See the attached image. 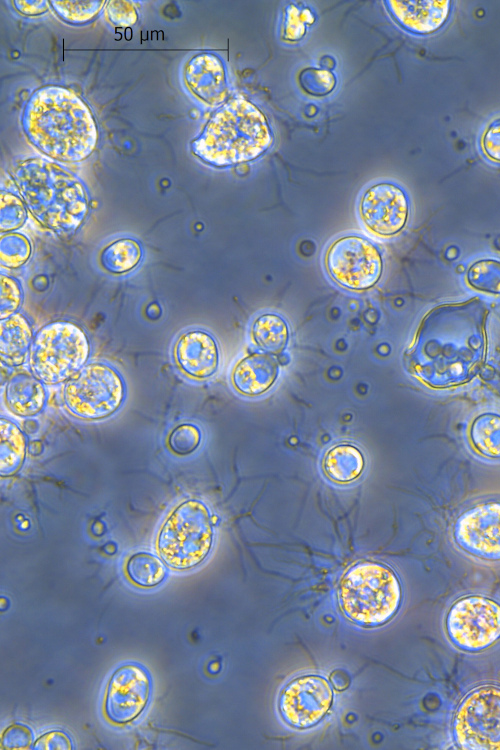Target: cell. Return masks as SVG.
<instances>
[{"label": "cell", "instance_id": "obj_1", "mask_svg": "<svg viewBox=\"0 0 500 750\" xmlns=\"http://www.w3.org/2000/svg\"><path fill=\"white\" fill-rule=\"evenodd\" d=\"M488 314L486 303L476 297L429 310L407 352L412 372L435 388L471 380L485 361Z\"/></svg>", "mask_w": 500, "mask_h": 750}, {"label": "cell", "instance_id": "obj_2", "mask_svg": "<svg viewBox=\"0 0 500 750\" xmlns=\"http://www.w3.org/2000/svg\"><path fill=\"white\" fill-rule=\"evenodd\" d=\"M28 140L52 159L78 162L86 159L98 140L91 109L76 93L48 85L29 98L22 115Z\"/></svg>", "mask_w": 500, "mask_h": 750}, {"label": "cell", "instance_id": "obj_3", "mask_svg": "<svg viewBox=\"0 0 500 750\" xmlns=\"http://www.w3.org/2000/svg\"><path fill=\"white\" fill-rule=\"evenodd\" d=\"M10 173L26 207L45 228L68 238L82 225L88 196L73 173L42 158L16 159Z\"/></svg>", "mask_w": 500, "mask_h": 750}, {"label": "cell", "instance_id": "obj_4", "mask_svg": "<svg viewBox=\"0 0 500 750\" xmlns=\"http://www.w3.org/2000/svg\"><path fill=\"white\" fill-rule=\"evenodd\" d=\"M266 116L252 102L236 97L214 112L191 150L203 162L226 167L254 160L273 143Z\"/></svg>", "mask_w": 500, "mask_h": 750}, {"label": "cell", "instance_id": "obj_5", "mask_svg": "<svg viewBox=\"0 0 500 750\" xmlns=\"http://www.w3.org/2000/svg\"><path fill=\"white\" fill-rule=\"evenodd\" d=\"M402 587L395 571L386 564L364 561L353 565L338 589L343 614L360 626L377 627L389 622L402 603Z\"/></svg>", "mask_w": 500, "mask_h": 750}, {"label": "cell", "instance_id": "obj_6", "mask_svg": "<svg viewBox=\"0 0 500 750\" xmlns=\"http://www.w3.org/2000/svg\"><path fill=\"white\" fill-rule=\"evenodd\" d=\"M213 525L204 502L182 501L167 516L157 536L156 547L163 562L175 570H188L201 564L213 546Z\"/></svg>", "mask_w": 500, "mask_h": 750}, {"label": "cell", "instance_id": "obj_7", "mask_svg": "<svg viewBox=\"0 0 500 750\" xmlns=\"http://www.w3.org/2000/svg\"><path fill=\"white\" fill-rule=\"evenodd\" d=\"M90 355L87 334L69 321H55L35 335L28 356L30 372L41 382H66L83 368Z\"/></svg>", "mask_w": 500, "mask_h": 750}, {"label": "cell", "instance_id": "obj_8", "mask_svg": "<svg viewBox=\"0 0 500 750\" xmlns=\"http://www.w3.org/2000/svg\"><path fill=\"white\" fill-rule=\"evenodd\" d=\"M125 382L111 365L87 363L63 387L65 408L74 417L86 421L105 419L123 404Z\"/></svg>", "mask_w": 500, "mask_h": 750}, {"label": "cell", "instance_id": "obj_9", "mask_svg": "<svg viewBox=\"0 0 500 750\" xmlns=\"http://www.w3.org/2000/svg\"><path fill=\"white\" fill-rule=\"evenodd\" d=\"M453 735L465 750H500V687L482 685L461 701L453 718Z\"/></svg>", "mask_w": 500, "mask_h": 750}, {"label": "cell", "instance_id": "obj_10", "mask_svg": "<svg viewBox=\"0 0 500 750\" xmlns=\"http://www.w3.org/2000/svg\"><path fill=\"white\" fill-rule=\"evenodd\" d=\"M445 628L460 650L484 651L500 640V603L483 595L459 598L447 612Z\"/></svg>", "mask_w": 500, "mask_h": 750}, {"label": "cell", "instance_id": "obj_11", "mask_svg": "<svg viewBox=\"0 0 500 750\" xmlns=\"http://www.w3.org/2000/svg\"><path fill=\"white\" fill-rule=\"evenodd\" d=\"M324 260L330 278L347 290H368L382 275L383 261L378 248L358 235L336 239L327 248Z\"/></svg>", "mask_w": 500, "mask_h": 750}, {"label": "cell", "instance_id": "obj_12", "mask_svg": "<svg viewBox=\"0 0 500 750\" xmlns=\"http://www.w3.org/2000/svg\"><path fill=\"white\" fill-rule=\"evenodd\" d=\"M333 703L329 681L316 674L302 675L286 684L279 697V712L291 727L306 729L316 725Z\"/></svg>", "mask_w": 500, "mask_h": 750}, {"label": "cell", "instance_id": "obj_13", "mask_svg": "<svg viewBox=\"0 0 500 750\" xmlns=\"http://www.w3.org/2000/svg\"><path fill=\"white\" fill-rule=\"evenodd\" d=\"M409 200L405 191L390 182L376 183L365 190L359 205V216L374 235L391 237L401 232L409 217Z\"/></svg>", "mask_w": 500, "mask_h": 750}, {"label": "cell", "instance_id": "obj_14", "mask_svg": "<svg viewBox=\"0 0 500 750\" xmlns=\"http://www.w3.org/2000/svg\"><path fill=\"white\" fill-rule=\"evenodd\" d=\"M456 544L475 557L500 560V502H487L465 511L457 519Z\"/></svg>", "mask_w": 500, "mask_h": 750}, {"label": "cell", "instance_id": "obj_15", "mask_svg": "<svg viewBox=\"0 0 500 750\" xmlns=\"http://www.w3.org/2000/svg\"><path fill=\"white\" fill-rule=\"evenodd\" d=\"M151 692L148 672L136 664L118 668L110 678L104 709L110 721L125 724L145 709Z\"/></svg>", "mask_w": 500, "mask_h": 750}, {"label": "cell", "instance_id": "obj_16", "mask_svg": "<svg viewBox=\"0 0 500 750\" xmlns=\"http://www.w3.org/2000/svg\"><path fill=\"white\" fill-rule=\"evenodd\" d=\"M173 354L178 368L193 379L210 378L219 366L218 344L210 333L201 329H191L180 334Z\"/></svg>", "mask_w": 500, "mask_h": 750}, {"label": "cell", "instance_id": "obj_17", "mask_svg": "<svg viewBox=\"0 0 500 750\" xmlns=\"http://www.w3.org/2000/svg\"><path fill=\"white\" fill-rule=\"evenodd\" d=\"M184 80L190 92L210 107L220 106L228 97L225 66L213 53L194 55L185 66Z\"/></svg>", "mask_w": 500, "mask_h": 750}, {"label": "cell", "instance_id": "obj_18", "mask_svg": "<svg viewBox=\"0 0 500 750\" xmlns=\"http://www.w3.org/2000/svg\"><path fill=\"white\" fill-rule=\"evenodd\" d=\"M391 18L406 32L426 36L440 30L449 19L451 1H385Z\"/></svg>", "mask_w": 500, "mask_h": 750}, {"label": "cell", "instance_id": "obj_19", "mask_svg": "<svg viewBox=\"0 0 500 750\" xmlns=\"http://www.w3.org/2000/svg\"><path fill=\"white\" fill-rule=\"evenodd\" d=\"M277 376L278 362L272 354L253 353L235 365L231 373V382L241 394L258 396L273 386Z\"/></svg>", "mask_w": 500, "mask_h": 750}, {"label": "cell", "instance_id": "obj_20", "mask_svg": "<svg viewBox=\"0 0 500 750\" xmlns=\"http://www.w3.org/2000/svg\"><path fill=\"white\" fill-rule=\"evenodd\" d=\"M32 372L19 371L6 383L4 400L16 415L30 417L38 414L46 402V390Z\"/></svg>", "mask_w": 500, "mask_h": 750}, {"label": "cell", "instance_id": "obj_21", "mask_svg": "<svg viewBox=\"0 0 500 750\" xmlns=\"http://www.w3.org/2000/svg\"><path fill=\"white\" fill-rule=\"evenodd\" d=\"M33 331L28 319L15 313L0 322L1 363L9 367L21 366L29 356Z\"/></svg>", "mask_w": 500, "mask_h": 750}, {"label": "cell", "instance_id": "obj_22", "mask_svg": "<svg viewBox=\"0 0 500 750\" xmlns=\"http://www.w3.org/2000/svg\"><path fill=\"white\" fill-rule=\"evenodd\" d=\"M322 468L331 481L346 484L360 477L365 468V458L360 449L352 444H336L325 452Z\"/></svg>", "mask_w": 500, "mask_h": 750}, {"label": "cell", "instance_id": "obj_23", "mask_svg": "<svg viewBox=\"0 0 500 750\" xmlns=\"http://www.w3.org/2000/svg\"><path fill=\"white\" fill-rule=\"evenodd\" d=\"M28 445L21 428L7 418L0 419V475L9 477L22 467Z\"/></svg>", "mask_w": 500, "mask_h": 750}, {"label": "cell", "instance_id": "obj_24", "mask_svg": "<svg viewBox=\"0 0 500 750\" xmlns=\"http://www.w3.org/2000/svg\"><path fill=\"white\" fill-rule=\"evenodd\" d=\"M140 243L129 237L119 238L106 245L100 252V266L114 275L126 274L134 270L142 260Z\"/></svg>", "mask_w": 500, "mask_h": 750}, {"label": "cell", "instance_id": "obj_25", "mask_svg": "<svg viewBox=\"0 0 500 750\" xmlns=\"http://www.w3.org/2000/svg\"><path fill=\"white\" fill-rule=\"evenodd\" d=\"M289 327L284 318L275 313L259 315L251 326L254 343L265 353H281L289 340Z\"/></svg>", "mask_w": 500, "mask_h": 750}, {"label": "cell", "instance_id": "obj_26", "mask_svg": "<svg viewBox=\"0 0 500 750\" xmlns=\"http://www.w3.org/2000/svg\"><path fill=\"white\" fill-rule=\"evenodd\" d=\"M469 438L479 454L500 458V416L492 413L478 416L471 425Z\"/></svg>", "mask_w": 500, "mask_h": 750}, {"label": "cell", "instance_id": "obj_27", "mask_svg": "<svg viewBox=\"0 0 500 750\" xmlns=\"http://www.w3.org/2000/svg\"><path fill=\"white\" fill-rule=\"evenodd\" d=\"M162 559L148 552H137L131 555L125 564L129 579L141 587H154L166 576V567Z\"/></svg>", "mask_w": 500, "mask_h": 750}, {"label": "cell", "instance_id": "obj_28", "mask_svg": "<svg viewBox=\"0 0 500 750\" xmlns=\"http://www.w3.org/2000/svg\"><path fill=\"white\" fill-rule=\"evenodd\" d=\"M466 280L476 290L500 294V261L481 259L474 262L467 270Z\"/></svg>", "mask_w": 500, "mask_h": 750}, {"label": "cell", "instance_id": "obj_29", "mask_svg": "<svg viewBox=\"0 0 500 750\" xmlns=\"http://www.w3.org/2000/svg\"><path fill=\"white\" fill-rule=\"evenodd\" d=\"M315 14L308 6L290 3L285 7L282 22V38L287 42H297L303 38L307 29L315 22Z\"/></svg>", "mask_w": 500, "mask_h": 750}, {"label": "cell", "instance_id": "obj_30", "mask_svg": "<svg viewBox=\"0 0 500 750\" xmlns=\"http://www.w3.org/2000/svg\"><path fill=\"white\" fill-rule=\"evenodd\" d=\"M31 253L32 246L25 235L9 232L1 236L0 263L3 267L19 268L29 260Z\"/></svg>", "mask_w": 500, "mask_h": 750}, {"label": "cell", "instance_id": "obj_31", "mask_svg": "<svg viewBox=\"0 0 500 750\" xmlns=\"http://www.w3.org/2000/svg\"><path fill=\"white\" fill-rule=\"evenodd\" d=\"M60 18L70 24H83L94 19L106 1H50Z\"/></svg>", "mask_w": 500, "mask_h": 750}, {"label": "cell", "instance_id": "obj_32", "mask_svg": "<svg viewBox=\"0 0 500 750\" xmlns=\"http://www.w3.org/2000/svg\"><path fill=\"white\" fill-rule=\"evenodd\" d=\"M0 212L1 233L19 229L27 217L26 205L22 198L8 191H1Z\"/></svg>", "mask_w": 500, "mask_h": 750}, {"label": "cell", "instance_id": "obj_33", "mask_svg": "<svg viewBox=\"0 0 500 750\" xmlns=\"http://www.w3.org/2000/svg\"><path fill=\"white\" fill-rule=\"evenodd\" d=\"M202 440L199 427L193 423H182L176 426L167 437V447L176 455H189L196 451Z\"/></svg>", "mask_w": 500, "mask_h": 750}, {"label": "cell", "instance_id": "obj_34", "mask_svg": "<svg viewBox=\"0 0 500 750\" xmlns=\"http://www.w3.org/2000/svg\"><path fill=\"white\" fill-rule=\"evenodd\" d=\"M302 88L312 96H325L336 86V77L328 70L309 68L299 75Z\"/></svg>", "mask_w": 500, "mask_h": 750}, {"label": "cell", "instance_id": "obj_35", "mask_svg": "<svg viewBox=\"0 0 500 750\" xmlns=\"http://www.w3.org/2000/svg\"><path fill=\"white\" fill-rule=\"evenodd\" d=\"M23 292L20 283L13 277L0 276V319H5L15 313L21 306Z\"/></svg>", "mask_w": 500, "mask_h": 750}, {"label": "cell", "instance_id": "obj_36", "mask_svg": "<svg viewBox=\"0 0 500 750\" xmlns=\"http://www.w3.org/2000/svg\"><path fill=\"white\" fill-rule=\"evenodd\" d=\"M106 15L111 24L117 27L129 28L138 19L137 12L130 1H108Z\"/></svg>", "mask_w": 500, "mask_h": 750}, {"label": "cell", "instance_id": "obj_37", "mask_svg": "<svg viewBox=\"0 0 500 750\" xmlns=\"http://www.w3.org/2000/svg\"><path fill=\"white\" fill-rule=\"evenodd\" d=\"M33 734L30 728L22 724H12L2 734V748L9 750L30 749Z\"/></svg>", "mask_w": 500, "mask_h": 750}, {"label": "cell", "instance_id": "obj_38", "mask_svg": "<svg viewBox=\"0 0 500 750\" xmlns=\"http://www.w3.org/2000/svg\"><path fill=\"white\" fill-rule=\"evenodd\" d=\"M480 147L487 159L500 164V117L486 126L480 139Z\"/></svg>", "mask_w": 500, "mask_h": 750}, {"label": "cell", "instance_id": "obj_39", "mask_svg": "<svg viewBox=\"0 0 500 750\" xmlns=\"http://www.w3.org/2000/svg\"><path fill=\"white\" fill-rule=\"evenodd\" d=\"M72 742L66 733L62 731H50L40 736L34 743L36 750H69Z\"/></svg>", "mask_w": 500, "mask_h": 750}, {"label": "cell", "instance_id": "obj_40", "mask_svg": "<svg viewBox=\"0 0 500 750\" xmlns=\"http://www.w3.org/2000/svg\"><path fill=\"white\" fill-rule=\"evenodd\" d=\"M13 4L19 13L26 16H36L45 13L49 9L51 3L47 0H18L14 1Z\"/></svg>", "mask_w": 500, "mask_h": 750}, {"label": "cell", "instance_id": "obj_41", "mask_svg": "<svg viewBox=\"0 0 500 750\" xmlns=\"http://www.w3.org/2000/svg\"><path fill=\"white\" fill-rule=\"evenodd\" d=\"M43 443L39 440H33L28 444V452L30 455L38 456L43 452Z\"/></svg>", "mask_w": 500, "mask_h": 750}, {"label": "cell", "instance_id": "obj_42", "mask_svg": "<svg viewBox=\"0 0 500 750\" xmlns=\"http://www.w3.org/2000/svg\"><path fill=\"white\" fill-rule=\"evenodd\" d=\"M23 428L27 433H34L38 429V424L34 420H26L23 423Z\"/></svg>", "mask_w": 500, "mask_h": 750}, {"label": "cell", "instance_id": "obj_43", "mask_svg": "<svg viewBox=\"0 0 500 750\" xmlns=\"http://www.w3.org/2000/svg\"><path fill=\"white\" fill-rule=\"evenodd\" d=\"M92 531L97 536L101 535L103 533V531H104V525H103V523L99 522V521L95 522L94 525H93V527H92Z\"/></svg>", "mask_w": 500, "mask_h": 750}, {"label": "cell", "instance_id": "obj_44", "mask_svg": "<svg viewBox=\"0 0 500 750\" xmlns=\"http://www.w3.org/2000/svg\"><path fill=\"white\" fill-rule=\"evenodd\" d=\"M131 37H132V31H131V28H130V27H129V28H126V39H127V40H130V38H131Z\"/></svg>", "mask_w": 500, "mask_h": 750}, {"label": "cell", "instance_id": "obj_45", "mask_svg": "<svg viewBox=\"0 0 500 750\" xmlns=\"http://www.w3.org/2000/svg\"><path fill=\"white\" fill-rule=\"evenodd\" d=\"M212 521H213L214 524H216V522L218 521V517L216 515H213L212 516Z\"/></svg>", "mask_w": 500, "mask_h": 750}]
</instances>
